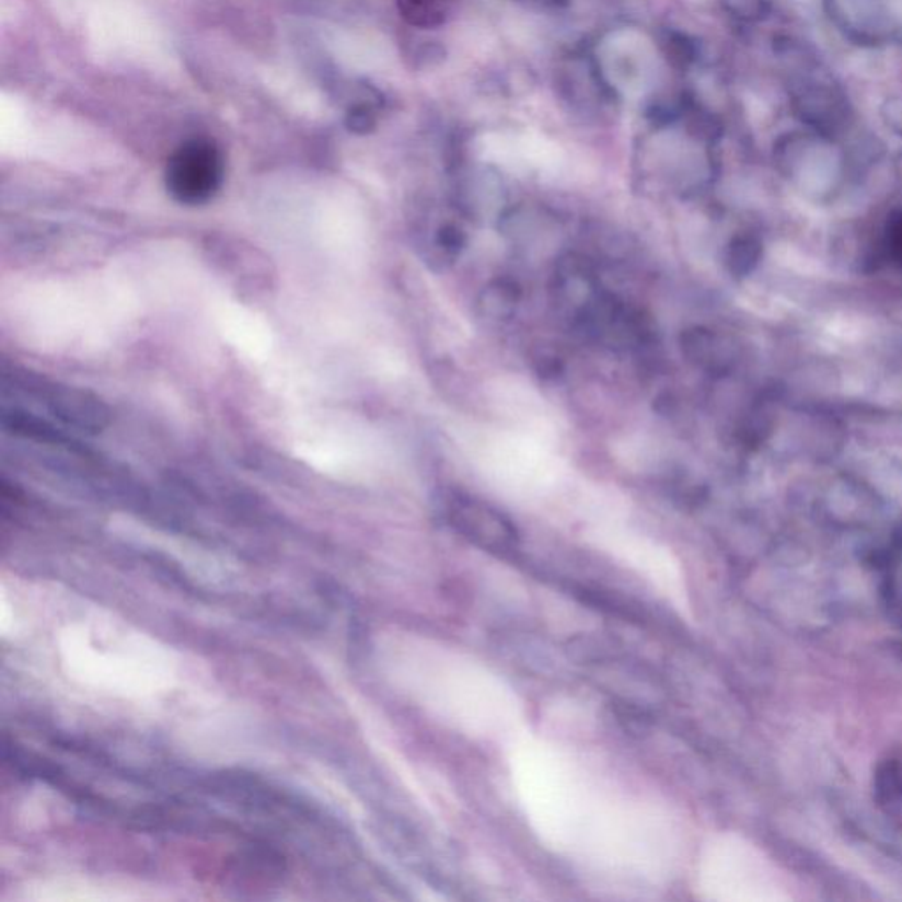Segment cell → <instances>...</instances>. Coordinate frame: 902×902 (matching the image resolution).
Listing matches in <instances>:
<instances>
[{
	"mask_svg": "<svg viewBox=\"0 0 902 902\" xmlns=\"http://www.w3.org/2000/svg\"><path fill=\"white\" fill-rule=\"evenodd\" d=\"M224 159L212 140L185 141L167 159V193L184 205H204L221 189Z\"/></svg>",
	"mask_w": 902,
	"mask_h": 902,
	"instance_id": "6da1fadb",
	"label": "cell"
},
{
	"mask_svg": "<svg viewBox=\"0 0 902 902\" xmlns=\"http://www.w3.org/2000/svg\"><path fill=\"white\" fill-rule=\"evenodd\" d=\"M448 519L459 533L485 551L506 552L517 543V529L505 514L470 497L453 499Z\"/></svg>",
	"mask_w": 902,
	"mask_h": 902,
	"instance_id": "7a4b0ae2",
	"label": "cell"
},
{
	"mask_svg": "<svg viewBox=\"0 0 902 902\" xmlns=\"http://www.w3.org/2000/svg\"><path fill=\"white\" fill-rule=\"evenodd\" d=\"M39 384V395L51 415L57 416L72 429L83 432H101L108 425L109 413L100 397L86 390L62 384Z\"/></svg>",
	"mask_w": 902,
	"mask_h": 902,
	"instance_id": "3957f363",
	"label": "cell"
},
{
	"mask_svg": "<svg viewBox=\"0 0 902 902\" xmlns=\"http://www.w3.org/2000/svg\"><path fill=\"white\" fill-rule=\"evenodd\" d=\"M4 427L13 430L14 433L25 436V438L37 439V441L51 442V444H57V447H68L72 448V450H78L77 442L68 438L66 433L51 427L48 421L36 418L34 415H28V413H22V410L4 413Z\"/></svg>",
	"mask_w": 902,
	"mask_h": 902,
	"instance_id": "277c9868",
	"label": "cell"
},
{
	"mask_svg": "<svg viewBox=\"0 0 902 902\" xmlns=\"http://www.w3.org/2000/svg\"><path fill=\"white\" fill-rule=\"evenodd\" d=\"M520 302V288L510 279H497L479 294L478 305L483 316L490 320H508Z\"/></svg>",
	"mask_w": 902,
	"mask_h": 902,
	"instance_id": "5b68a950",
	"label": "cell"
},
{
	"mask_svg": "<svg viewBox=\"0 0 902 902\" xmlns=\"http://www.w3.org/2000/svg\"><path fill=\"white\" fill-rule=\"evenodd\" d=\"M876 802L884 811H898L902 806V763L898 759L884 760L875 776Z\"/></svg>",
	"mask_w": 902,
	"mask_h": 902,
	"instance_id": "8992f818",
	"label": "cell"
},
{
	"mask_svg": "<svg viewBox=\"0 0 902 902\" xmlns=\"http://www.w3.org/2000/svg\"><path fill=\"white\" fill-rule=\"evenodd\" d=\"M402 16L415 27L430 28L447 20L451 0H397Z\"/></svg>",
	"mask_w": 902,
	"mask_h": 902,
	"instance_id": "52a82bcc",
	"label": "cell"
},
{
	"mask_svg": "<svg viewBox=\"0 0 902 902\" xmlns=\"http://www.w3.org/2000/svg\"><path fill=\"white\" fill-rule=\"evenodd\" d=\"M664 55L675 68H687L695 60V46L681 32H668L663 39Z\"/></svg>",
	"mask_w": 902,
	"mask_h": 902,
	"instance_id": "ba28073f",
	"label": "cell"
},
{
	"mask_svg": "<svg viewBox=\"0 0 902 902\" xmlns=\"http://www.w3.org/2000/svg\"><path fill=\"white\" fill-rule=\"evenodd\" d=\"M438 244L447 253H461V248L465 245V233L459 226H442L441 230L438 231Z\"/></svg>",
	"mask_w": 902,
	"mask_h": 902,
	"instance_id": "9c48e42d",
	"label": "cell"
},
{
	"mask_svg": "<svg viewBox=\"0 0 902 902\" xmlns=\"http://www.w3.org/2000/svg\"><path fill=\"white\" fill-rule=\"evenodd\" d=\"M348 126L349 129L357 132H367L370 131V129H374V112H372L369 106H366V104H360V106L349 112Z\"/></svg>",
	"mask_w": 902,
	"mask_h": 902,
	"instance_id": "30bf717a",
	"label": "cell"
},
{
	"mask_svg": "<svg viewBox=\"0 0 902 902\" xmlns=\"http://www.w3.org/2000/svg\"><path fill=\"white\" fill-rule=\"evenodd\" d=\"M722 4L742 19H754L762 11V0H722Z\"/></svg>",
	"mask_w": 902,
	"mask_h": 902,
	"instance_id": "8fae6325",
	"label": "cell"
}]
</instances>
